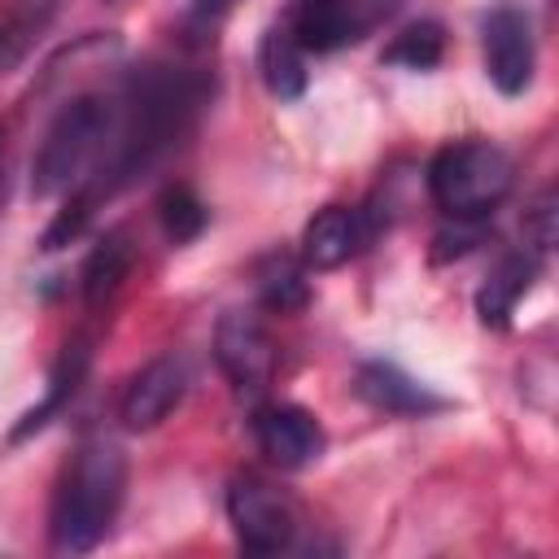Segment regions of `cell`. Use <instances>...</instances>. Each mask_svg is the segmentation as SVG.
Listing matches in <instances>:
<instances>
[{"instance_id": "cell-8", "label": "cell", "mask_w": 559, "mask_h": 559, "mask_svg": "<svg viewBox=\"0 0 559 559\" xmlns=\"http://www.w3.org/2000/svg\"><path fill=\"white\" fill-rule=\"evenodd\" d=\"M188 384H192V367H188L183 354L170 349V354L148 358V362L127 380V389H122V397H118V419H122V428H131V432L157 428V424L183 402Z\"/></svg>"}, {"instance_id": "cell-18", "label": "cell", "mask_w": 559, "mask_h": 559, "mask_svg": "<svg viewBox=\"0 0 559 559\" xmlns=\"http://www.w3.org/2000/svg\"><path fill=\"white\" fill-rule=\"evenodd\" d=\"M157 218H162V231H166L170 245H188V240H197V236L205 231L210 210H205V201H201L188 183H175V188L162 192Z\"/></svg>"}, {"instance_id": "cell-24", "label": "cell", "mask_w": 559, "mask_h": 559, "mask_svg": "<svg viewBox=\"0 0 559 559\" xmlns=\"http://www.w3.org/2000/svg\"><path fill=\"white\" fill-rule=\"evenodd\" d=\"M4 44H9V35H4V31H0V61H4V57H9V52H4Z\"/></svg>"}, {"instance_id": "cell-23", "label": "cell", "mask_w": 559, "mask_h": 559, "mask_svg": "<svg viewBox=\"0 0 559 559\" xmlns=\"http://www.w3.org/2000/svg\"><path fill=\"white\" fill-rule=\"evenodd\" d=\"M31 4H39V9H44V13H52V9H57V4H61V0H31Z\"/></svg>"}, {"instance_id": "cell-21", "label": "cell", "mask_w": 559, "mask_h": 559, "mask_svg": "<svg viewBox=\"0 0 559 559\" xmlns=\"http://www.w3.org/2000/svg\"><path fill=\"white\" fill-rule=\"evenodd\" d=\"M480 240V223H467V218H454V231H437V249H432V262H445V258H463L472 245Z\"/></svg>"}, {"instance_id": "cell-5", "label": "cell", "mask_w": 559, "mask_h": 559, "mask_svg": "<svg viewBox=\"0 0 559 559\" xmlns=\"http://www.w3.org/2000/svg\"><path fill=\"white\" fill-rule=\"evenodd\" d=\"M397 9L402 0H293L280 22L297 39V48L310 57V52H336L367 39Z\"/></svg>"}, {"instance_id": "cell-19", "label": "cell", "mask_w": 559, "mask_h": 559, "mask_svg": "<svg viewBox=\"0 0 559 559\" xmlns=\"http://www.w3.org/2000/svg\"><path fill=\"white\" fill-rule=\"evenodd\" d=\"M445 52V31L437 22H415L402 35H393V44L380 52L384 66H406V70H432Z\"/></svg>"}, {"instance_id": "cell-12", "label": "cell", "mask_w": 559, "mask_h": 559, "mask_svg": "<svg viewBox=\"0 0 559 559\" xmlns=\"http://www.w3.org/2000/svg\"><path fill=\"white\" fill-rule=\"evenodd\" d=\"M354 389H358V397L367 406H376L384 415H432V411H445V397L441 393H432L428 384L411 380L402 367L380 362V358H371V362L358 367Z\"/></svg>"}, {"instance_id": "cell-4", "label": "cell", "mask_w": 559, "mask_h": 559, "mask_svg": "<svg viewBox=\"0 0 559 559\" xmlns=\"http://www.w3.org/2000/svg\"><path fill=\"white\" fill-rule=\"evenodd\" d=\"M515 188V162L489 140H454L428 162V197L445 218L480 223Z\"/></svg>"}, {"instance_id": "cell-3", "label": "cell", "mask_w": 559, "mask_h": 559, "mask_svg": "<svg viewBox=\"0 0 559 559\" xmlns=\"http://www.w3.org/2000/svg\"><path fill=\"white\" fill-rule=\"evenodd\" d=\"M114 135H118V96H109V92L70 96L52 114V122L31 157V197L52 201V197H66L70 188H79L109 157Z\"/></svg>"}, {"instance_id": "cell-14", "label": "cell", "mask_w": 559, "mask_h": 559, "mask_svg": "<svg viewBox=\"0 0 559 559\" xmlns=\"http://www.w3.org/2000/svg\"><path fill=\"white\" fill-rule=\"evenodd\" d=\"M537 258H542V253H533V249L507 253V258L489 271V280H485L480 293H476V314H480V323H489V328H507V323H511L520 297H524V293L533 288V280H537Z\"/></svg>"}, {"instance_id": "cell-16", "label": "cell", "mask_w": 559, "mask_h": 559, "mask_svg": "<svg viewBox=\"0 0 559 559\" xmlns=\"http://www.w3.org/2000/svg\"><path fill=\"white\" fill-rule=\"evenodd\" d=\"M131 240H127V231H105L96 245H92V253L83 258V271H79V288H83V301L96 310V306H105L118 288H122V280H127V271H131Z\"/></svg>"}, {"instance_id": "cell-20", "label": "cell", "mask_w": 559, "mask_h": 559, "mask_svg": "<svg viewBox=\"0 0 559 559\" xmlns=\"http://www.w3.org/2000/svg\"><path fill=\"white\" fill-rule=\"evenodd\" d=\"M524 236H528V249L533 253H550L555 245V192H542L524 218Z\"/></svg>"}, {"instance_id": "cell-7", "label": "cell", "mask_w": 559, "mask_h": 559, "mask_svg": "<svg viewBox=\"0 0 559 559\" xmlns=\"http://www.w3.org/2000/svg\"><path fill=\"white\" fill-rule=\"evenodd\" d=\"M214 362L236 393H262L275 376V345L253 310H227L214 328Z\"/></svg>"}, {"instance_id": "cell-2", "label": "cell", "mask_w": 559, "mask_h": 559, "mask_svg": "<svg viewBox=\"0 0 559 559\" xmlns=\"http://www.w3.org/2000/svg\"><path fill=\"white\" fill-rule=\"evenodd\" d=\"M127 498V454L109 437H87L66 459L52 507H48V546L57 555H87L96 550Z\"/></svg>"}, {"instance_id": "cell-10", "label": "cell", "mask_w": 559, "mask_h": 559, "mask_svg": "<svg viewBox=\"0 0 559 559\" xmlns=\"http://www.w3.org/2000/svg\"><path fill=\"white\" fill-rule=\"evenodd\" d=\"M253 437H258V450L284 467V472H301L310 463H319L328 437H323V424L297 406V402H266L253 411Z\"/></svg>"}, {"instance_id": "cell-11", "label": "cell", "mask_w": 559, "mask_h": 559, "mask_svg": "<svg viewBox=\"0 0 559 559\" xmlns=\"http://www.w3.org/2000/svg\"><path fill=\"white\" fill-rule=\"evenodd\" d=\"M376 236V218L362 205H323L306 227H301V262L310 271H336L345 266L358 249H367Z\"/></svg>"}, {"instance_id": "cell-15", "label": "cell", "mask_w": 559, "mask_h": 559, "mask_svg": "<svg viewBox=\"0 0 559 559\" xmlns=\"http://www.w3.org/2000/svg\"><path fill=\"white\" fill-rule=\"evenodd\" d=\"M258 74L266 83V92L275 100H297L310 83V70H306V52L297 48V39L284 31V22H271L262 44H258Z\"/></svg>"}, {"instance_id": "cell-17", "label": "cell", "mask_w": 559, "mask_h": 559, "mask_svg": "<svg viewBox=\"0 0 559 559\" xmlns=\"http://www.w3.org/2000/svg\"><path fill=\"white\" fill-rule=\"evenodd\" d=\"M306 262L293 258V253H271L262 258L258 266V297L266 310H280V314H293L310 301V280H306Z\"/></svg>"}, {"instance_id": "cell-6", "label": "cell", "mask_w": 559, "mask_h": 559, "mask_svg": "<svg viewBox=\"0 0 559 559\" xmlns=\"http://www.w3.org/2000/svg\"><path fill=\"white\" fill-rule=\"evenodd\" d=\"M227 520H231L236 542L249 555H280L297 537L293 502L271 480H262L253 472L231 476V485H227Z\"/></svg>"}, {"instance_id": "cell-25", "label": "cell", "mask_w": 559, "mask_h": 559, "mask_svg": "<svg viewBox=\"0 0 559 559\" xmlns=\"http://www.w3.org/2000/svg\"><path fill=\"white\" fill-rule=\"evenodd\" d=\"M105 4H127V0H105Z\"/></svg>"}, {"instance_id": "cell-9", "label": "cell", "mask_w": 559, "mask_h": 559, "mask_svg": "<svg viewBox=\"0 0 559 559\" xmlns=\"http://www.w3.org/2000/svg\"><path fill=\"white\" fill-rule=\"evenodd\" d=\"M480 44H485V74L502 96H520L533 83L537 70V39L533 22L520 9H493L480 22Z\"/></svg>"}, {"instance_id": "cell-13", "label": "cell", "mask_w": 559, "mask_h": 559, "mask_svg": "<svg viewBox=\"0 0 559 559\" xmlns=\"http://www.w3.org/2000/svg\"><path fill=\"white\" fill-rule=\"evenodd\" d=\"M87 362H92L87 341H70V345L61 349V358L52 362V371H48V389H44L39 406H31V411L13 424L9 441H26V437H31V432H39L44 424H52V419L70 406V397L79 393V384H83V376H87Z\"/></svg>"}, {"instance_id": "cell-22", "label": "cell", "mask_w": 559, "mask_h": 559, "mask_svg": "<svg viewBox=\"0 0 559 559\" xmlns=\"http://www.w3.org/2000/svg\"><path fill=\"white\" fill-rule=\"evenodd\" d=\"M236 4L240 0H188V31L192 35H214Z\"/></svg>"}, {"instance_id": "cell-1", "label": "cell", "mask_w": 559, "mask_h": 559, "mask_svg": "<svg viewBox=\"0 0 559 559\" xmlns=\"http://www.w3.org/2000/svg\"><path fill=\"white\" fill-rule=\"evenodd\" d=\"M210 100V79L192 66L153 61L127 74L118 92V135L109 157L70 192H79L92 210H100L109 197L127 192L144 175H153L179 140L197 127V114Z\"/></svg>"}]
</instances>
